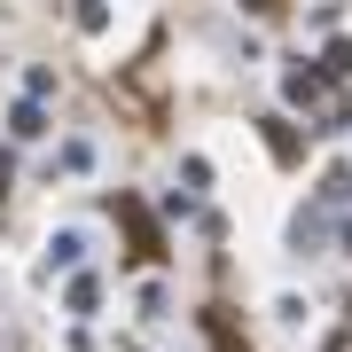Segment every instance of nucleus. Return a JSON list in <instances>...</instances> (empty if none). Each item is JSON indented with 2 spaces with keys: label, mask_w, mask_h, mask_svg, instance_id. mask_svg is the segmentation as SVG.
<instances>
[]
</instances>
